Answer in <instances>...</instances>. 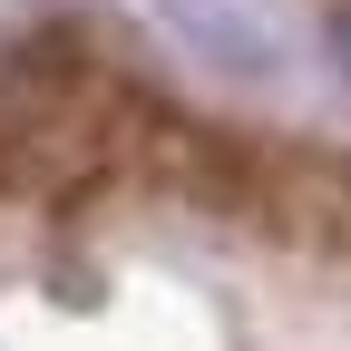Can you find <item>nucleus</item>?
Wrapping results in <instances>:
<instances>
[{
  "instance_id": "obj_1",
  "label": "nucleus",
  "mask_w": 351,
  "mask_h": 351,
  "mask_svg": "<svg viewBox=\"0 0 351 351\" xmlns=\"http://www.w3.org/2000/svg\"><path fill=\"white\" fill-rule=\"evenodd\" d=\"M244 225H263L293 254L351 263V147H274V137H254Z\"/></svg>"
}]
</instances>
